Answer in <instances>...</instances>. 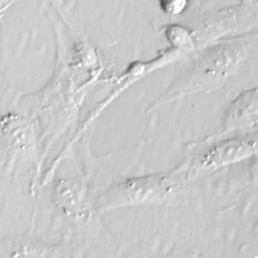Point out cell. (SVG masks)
<instances>
[{
	"mask_svg": "<svg viewBox=\"0 0 258 258\" xmlns=\"http://www.w3.org/2000/svg\"><path fill=\"white\" fill-rule=\"evenodd\" d=\"M247 42H228L208 50L192 67L181 75L163 93L151 109L183 96L209 90L218 86L242 61Z\"/></svg>",
	"mask_w": 258,
	"mask_h": 258,
	"instance_id": "6da1fadb",
	"label": "cell"
},
{
	"mask_svg": "<svg viewBox=\"0 0 258 258\" xmlns=\"http://www.w3.org/2000/svg\"><path fill=\"white\" fill-rule=\"evenodd\" d=\"M192 177L187 164L165 173L126 178L112 184L98 199V209L110 210L120 207L154 204L181 188Z\"/></svg>",
	"mask_w": 258,
	"mask_h": 258,
	"instance_id": "7a4b0ae2",
	"label": "cell"
},
{
	"mask_svg": "<svg viewBox=\"0 0 258 258\" xmlns=\"http://www.w3.org/2000/svg\"><path fill=\"white\" fill-rule=\"evenodd\" d=\"M38 143L39 127L34 116L17 111L0 116V147L6 153L8 170H12L19 159L34 155Z\"/></svg>",
	"mask_w": 258,
	"mask_h": 258,
	"instance_id": "3957f363",
	"label": "cell"
},
{
	"mask_svg": "<svg viewBox=\"0 0 258 258\" xmlns=\"http://www.w3.org/2000/svg\"><path fill=\"white\" fill-rule=\"evenodd\" d=\"M256 153V135L218 139L192 162H186L192 176L212 169L242 161Z\"/></svg>",
	"mask_w": 258,
	"mask_h": 258,
	"instance_id": "277c9868",
	"label": "cell"
},
{
	"mask_svg": "<svg viewBox=\"0 0 258 258\" xmlns=\"http://www.w3.org/2000/svg\"><path fill=\"white\" fill-rule=\"evenodd\" d=\"M257 122V90L252 89L241 94L228 108L220 131L206 138L202 143L212 142L221 136L236 130L255 129Z\"/></svg>",
	"mask_w": 258,
	"mask_h": 258,
	"instance_id": "5b68a950",
	"label": "cell"
},
{
	"mask_svg": "<svg viewBox=\"0 0 258 258\" xmlns=\"http://www.w3.org/2000/svg\"><path fill=\"white\" fill-rule=\"evenodd\" d=\"M54 203L66 215L84 217L87 213L85 190L77 179L61 178L54 186Z\"/></svg>",
	"mask_w": 258,
	"mask_h": 258,
	"instance_id": "8992f818",
	"label": "cell"
},
{
	"mask_svg": "<svg viewBox=\"0 0 258 258\" xmlns=\"http://www.w3.org/2000/svg\"><path fill=\"white\" fill-rule=\"evenodd\" d=\"M166 37L169 39L177 51L189 52L195 48L194 36L185 28L178 25H170L165 30Z\"/></svg>",
	"mask_w": 258,
	"mask_h": 258,
	"instance_id": "52a82bcc",
	"label": "cell"
},
{
	"mask_svg": "<svg viewBox=\"0 0 258 258\" xmlns=\"http://www.w3.org/2000/svg\"><path fill=\"white\" fill-rule=\"evenodd\" d=\"M160 9L167 15L177 16L188 7L189 0H158Z\"/></svg>",
	"mask_w": 258,
	"mask_h": 258,
	"instance_id": "ba28073f",
	"label": "cell"
},
{
	"mask_svg": "<svg viewBox=\"0 0 258 258\" xmlns=\"http://www.w3.org/2000/svg\"><path fill=\"white\" fill-rule=\"evenodd\" d=\"M3 18H4V15H0V23L2 22V20H3Z\"/></svg>",
	"mask_w": 258,
	"mask_h": 258,
	"instance_id": "9c48e42d",
	"label": "cell"
},
{
	"mask_svg": "<svg viewBox=\"0 0 258 258\" xmlns=\"http://www.w3.org/2000/svg\"><path fill=\"white\" fill-rule=\"evenodd\" d=\"M1 147H0V162H1V156H2V152H1Z\"/></svg>",
	"mask_w": 258,
	"mask_h": 258,
	"instance_id": "30bf717a",
	"label": "cell"
}]
</instances>
